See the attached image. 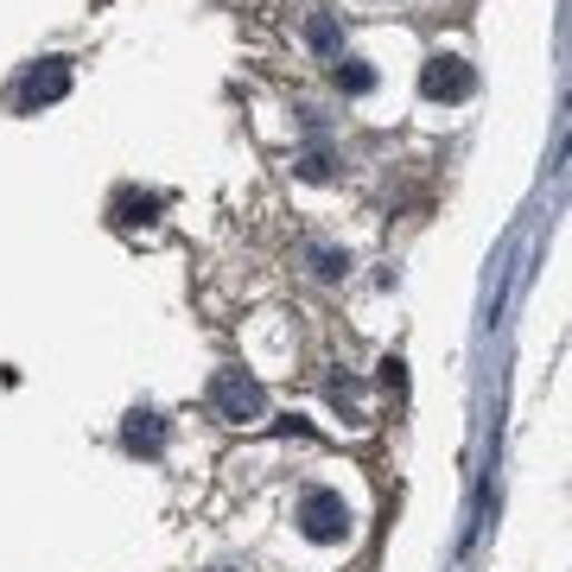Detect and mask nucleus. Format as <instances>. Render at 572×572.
Listing matches in <instances>:
<instances>
[{
  "label": "nucleus",
  "mask_w": 572,
  "mask_h": 572,
  "mask_svg": "<svg viewBox=\"0 0 572 572\" xmlns=\"http://www.w3.org/2000/svg\"><path fill=\"white\" fill-rule=\"evenodd\" d=\"M337 83L351 89V96H369V89H375V70L363 65V58H337Z\"/></svg>",
  "instance_id": "nucleus-8"
},
{
  "label": "nucleus",
  "mask_w": 572,
  "mask_h": 572,
  "mask_svg": "<svg viewBox=\"0 0 572 572\" xmlns=\"http://www.w3.org/2000/svg\"><path fill=\"white\" fill-rule=\"evenodd\" d=\"M210 407H217V420H229V426H255V420L267 414V388L248 369H217L210 375Z\"/></svg>",
  "instance_id": "nucleus-1"
},
{
  "label": "nucleus",
  "mask_w": 572,
  "mask_h": 572,
  "mask_svg": "<svg viewBox=\"0 0 572 572\" xmlns=\"http://www.w3.org/2000/svg\"><path fill=\"white\" fill-rule=\"evenodd\" d=\"M115 210H121V223H154L159 210H166V198H159V191H121Z\"/></svg>",
  "instance_id": "nucleus-7"
},
{
  "label": "nucleus",
  "mask_w": 572,
  "mask_h": 572,
  "mask_svg": "<svg viewBox=\"0 0 572 572\" xmlns=\"http://www.w3.org/2000/svg\"><path fill=\"white\" fill-rule=\"evenodd\" d=\"M299 529L318 548H337V541H351V503L337 490H306L299 496Z\"/></svg>",
  "instance_id": "nucleus-2"
},
{
  "label": "nucleus",
  "mask_w": 572,
  "mask_h": 572,
  "mask_svg": "<svg viewBox=\"0 0 572 572\" xmlns=\"http://www.w3.org/2000/svg\"><path fill=\"white\" fill-rule=\"evenodd\" d=\"M312 274H318V280H344V274H351V255H337V248H312Z\"/></svg>",
  "instance_id": "nucleus-9"
},
{
  "label": "nucleus",
  "mask_w": 572,
  "mask_h": 572,
  "mask_svg": "<svg viewBox=\"0 0 572 572\" xmlns=\"http://www.w3.org/2000/svg\"><path fill=\"white\" fill-rule=\"evenodd\" d=\"M65 96H70V65L65 58H45V65L26 70L20 109H51V102H65Z\"/></svg>",
  "instance_id": "nucleus-4"
},
{
  "label": "nucleus",
  "mask_w": 572,
  "mask_h": 572,
  "mask_svg": "<svg viewBox=\"0 0 572 572\" xmlns=\"http://www.w3.org/2000/svg\"><path fill=\"white\" fill-rule=\"evenodd\" d=\"M471 89H477V70L464 65V58H452V51L426 58V70H420V96L426 102H464Z\"/></svg>",
  "instance_id": "nucleus-3"
},
{
  "label": "nucleus",
  "mask_w": 572,
  "mask_h": 572,
  "mask_svg": "<svg viewBox=\"0 0 572 572\" xmlns=\"http://www.w3.org/2000/svg\"><path fill=\"white\" fill-rule=\"evenodd\" d=\"M306 45L318 51V58H331V65L344 58V32H337V20H331V13H306Z\"/></svg>",
  "instance_id": "nucleus-6"
},
{
  "label": "nucleus",
  "mask_w": 572,
  "mask_h": 572,
  "mask_svg": "<svg viewBox=\"0 0 572 572\" xmlns=\"http://www.w3.org/2000/svg\"><path fill=\"white\" fill-rule=\"evenodd\" d=\"M293 172H299V178H331V172H337V159H331V147H312V154L293 159Z\"/></svg>",
  "instance_id": "nucleus-10"
},
{
  "label": "nucleus",
  "mask_w": 572,
  "mask_h": 572,
  "mask_svg": "<svg viewBox=\"0 0 572 572\" xmlns=\"http://www.w3.org/2000/svg\"><path fill=\"white\" fill-rule=\"evenodd\" d=\"M121 445H128L134 458H159V452H166V420H159L154 407H134V414L121 420Z\"/></svg>",
  "instance_id": "nucleus-5"
},
{
  "label": "nucleus",
  "mask_w": 572,
  "mask_h": 572,
  "mask_svg": "<svg viewBox=\"0 0 572 572\" xmlns=\"http://www.w3.org/2000/svg\"><path fill=\"white\" fill-rule=\"evenodd\" d=\"M210 572H248V566H210Z\"/></svg>",
  "instance_id": "nucleus-11"
}]
</instances>
